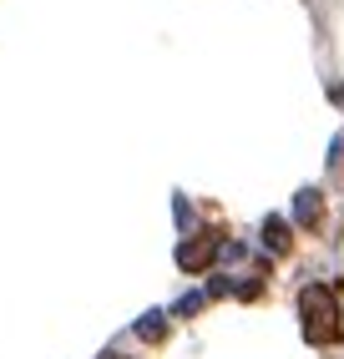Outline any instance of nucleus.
<instances>
[{"label":"nucleus","mask_w":344,"mask_h":359,"mask_svg":"<svg viewBox=\"0 0 344 359\" xmlns=\"http://www.w3.org/2000/svg\"><path fill=\"white\" fill-rule=\"evenodd\" d=\"M304 329H309V339L314 344H324V339H334L339 334V324H334V299H329V289H304Z\"/></svg>","instance_id":"f257e3e1"},{"label":"nucleus","mask_w":344,"mask_h":359,"mask_svg":"<svg viewBox=\"0 0 344 359\" xmlns=\"http://www.w3.org/2000/svg\"><path fill=\"white\" fill-rule=\"evenodd\" d=\"M208 258H213V243H183V248H178V263H183V269H203Z\"/></svg>","instance_id":"f03ea898"},{"label":"nucleus","mask_w":344,"mask_h":359,"mask_svg":"<svg viewBox=\"0 0 344 359\" xmlns=\"http://www.w3.org/2000/svg\"><path fill=\"white\" fill-rule=\"evenodd\" d=\"M299 223H319V193H304L299 198Z\"/></svg>","instance_id":"7ed1b4c3"},{"label":"nucleus","mask_w":344,"mask_h":359,"mask_svg":"<svg viewBox=\"0 0 344 359\" xmlns=\"http://www.w3.org/2000/svg\"><path fill=\"white\" fill-rule=\"evenodd\" d=\"M263 238H268V248H279V253L289 248V238H284V223H279V218H268V228H263Z\"/></svg>","instance_id":"20e7f679"},{"label":"nucleus","mask_w":344,"mask_h":359,"mask_svg":"<svg viewBox=\"0 0 344 359\" xmlns=\"http://www.w3.org/2000/svg\"><path fill=\"white\" fill-rule=\"evenodd\" d=\"M137 334H142V339H162V314H147L137 324Z\"/></svg>","instance_id":"39448f33"}]
</instances>
